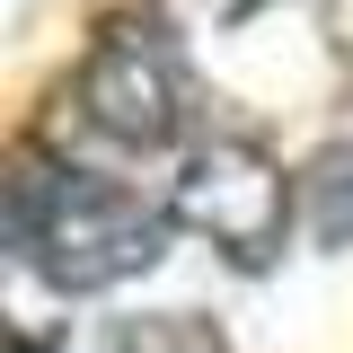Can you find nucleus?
I'll list each match as a JSON object with an SVG mask.
<instances>
[{
	"label": "nucleus",
	"mask_w": 353,
	"mask_h": 353,
	"mask_svg": "<svg viewBox=\"0 0 353 353\" xmlns=\"http://www.w3.org/2000/svg\"><path fill=\"white\" fill-rule=\"evenodd\" d=\"M9 239L53 292H106V283H124L159 256V212L132 185L27 159L9 176Z\"/></svg>",
	"instance_id": "f257e3e1"
},
{
	"label": "nucleus",
	"mask_w": 353,
	"mask_h": 353,
	"mask_svg": "<svg viewBox=\"0 0 353 353\" xmlns=\"http://www.w3.org/2000/svg\"><path fill=\"white\" fill-rule=\"evenodd\" d=\"M80 106L115 132L124 150H168L185 132V62L159 27H106V44L80 71Z\"/></svg>",
	"instance_id": "f03ea898"
},
{
	"label": "nucleus",
	"mask_w": 353,
	"mask_h": 353,
	"mask_svg": "<svg viewBox=\"0 0 353 353\" xmlns=\"http://www.w3.org/2000/svg\"><path fill=\"white\" fill-rule=\"evenodd\" d=\"M283 212H292L283 168L265 159L256 141H203V150L185 159V176H176V221L203 230L212 248H230L239 265H265V256H274Z\"/></svg>",
	"instance_id": "7ed1b4c3"
},
{
	"label": "nucleus",
	"mask_w": 353,
	"mask_h": 353,
	"mask_svg": "<svg viewBox=\"0 0 353 353\" xmlns=\"http://www.w3.org/2000/svg\"><path fill=\"white\" fill-rule=\"evenodd\" d=\"M301 212H309L318 239H353V150H345V141L301 176Z\"/></svg>",
	"instance_id": "20e7f679"
},
{
	"label": "nucleus",
	"mask_w": 353,
	"mask_h": 353,
	"mask_svg": "<svg viewBox=\"0 0 353 353\" xmlns=\"http://www.w3.org/2000/svg\"><path fill=\"white\" fill-rule=\"evenodd\" d=\"M97 353H221V336L203 327V318L168 309V318H124V327H115Z\"/></svg>",
	"instance_id": "39448f33"
}]
</instances>
